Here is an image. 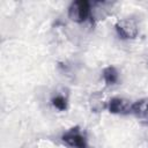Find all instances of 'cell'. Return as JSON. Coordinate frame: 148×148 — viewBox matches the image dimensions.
Here are the masks:
<instances>
[{
	"instance_id": "6da1fadb",
	"label": "cell",
	"mask_w": 148,
	"mask_h": 148,
	"mask_svg": "<svg viewBox=\"0 0 148 148\" xmlns=\"http://www.w3.org/2000/svg\"><path fill=\"white\" fill-rule=\"evenodd\" d=\"M90 14H91V5L87 0H76L72 2L68 8V17L76 23L84 22Z\"/></svg>"
},
{
	"instance_id": "7a4b0ae2",
	"label": "cell",
	"mask_w": 148,
	"mask_h": 148,
	"mask_svg": "<svg viewBox=\"0 0 148 148\" xmlns=\"http://www.w3.org/2000/svg\"><path fill=\"white\" fill-rule=\"evenodd\" d=\"M62 141L67 143L72 148H87V140L86 136L82 134L79 126H74L66 131L62 136Z\"/></svg>"
},
{
	"instance_id": "3957f363",
	"label": "cell",
	"mask_w": 148,
	"mask_h": 148,
	"mask_svg": "<svg viewBox=\"0 0 148 148\" xmlns=\"http://www.w3.org/2000/svg\"><path fill=\"white\" fill-rule=\"evenodd\" d=\"M116 31L118 36L123 39L135 38L139 32V27L136 22L132 18H124L116 23Z\"/></svg>"
},
{
	"instance_id": "277c9868",
	"label": "cell",
	"mask_w": 148,
	"mask_h": 148,
	"mask_svg": "<svg viewBox=\"0 0 148 148\" xmlns=\"http://www.w3.org/2000/svg\"><path fill=\"white\" fill-rule=\"evenodd\" d=\"M108 109L111 113H120V114H127L132 110V104L130 101L120 97H113L110 99L108 104Z\"/></svg>"
},
{
	"instance_id": "5b68a950",
	"label": "cell",
	"mask_w": 148,
	"mask_h": 148,
	"mask_svg": "<svg viewBox=\"0 0 148 148\" xmlns=\"http://www.w3.org/2000/svg\"><path fill=\"white\" fill-rule=\"evenodd\" d=\"M131 112L140 120L148 124V98H142L132 104Z\"/></svg>"
},
{
	"instance_id": "8992f818",
	"label": "cell",
	"mask_w": 148,
	"mask_h": 148,
	"mask_svg": "<svg viewBox=\"0 0 148 148\" xmlns=\"http://www.w3.org/2000/svg\"><path fill=\"white\" fill-rule=\"evenodd\" d=\"M118 77H119V74H118V71L116 67L108 66L103 69V79L106 84H109V86L114 84L118 81Z\"/></svg>"
},
{
	"instance_id": "52a82bcc",
	"label": "cell",
	"mask_w": 148,
	"mask_h": 148,
	"mask_svg": "<svg viewBox=\"0 0 148 148\" xmlns=\"http://www.w3.org/2000/svg\"><path fill=\"white\" fill-rule=\"evenodd\" d=\"M52 105L56 109H58L60 111H64V110L67 109V99L62 95H57L52 98Z\"/></svg>"
}]
</instances>
